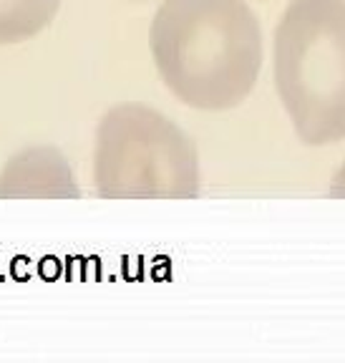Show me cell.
Wrapping results in <instances>:
<instances>
[{"mask_svg": "<svg viewBox=\"0 0 345 363\" xmlns=\"http://www.w3.org/2000/svg\"><path fill=\"white\" fill-rule=\"evenodd\" d=\"M275 89L307 147L345 139V0H290L272 40Z\"/></svg>", "mask_w": 345, "mask_h": 363, "instance_id": "cell-2", "label": "cell"}, {"mask_svg": "<svg viewBox=\"0 0 345 363\" xmlns=\"http://www.w3.org/2000/svg\"><path fill=\"white\" fill-rule=\"evenodd\" d=\"M149 48L166 89L199 111L239 106L260 79L262 28L244 0H164Z\"/></svg>", "mask_w": 345, "mask_h": 363, "instance_id": "cell-1", "label": "cell"}, {"mask_svg": "<svg viewBox=\"0 0 345 363\" xmlns=\"http://www.w3.org/2000/svg\"><path fill=\"white\" fill-rule=\"evenodd\" d=\"M61 0H0V43H18L53 21Z\"/></svg>", "mask_w": 345, "mask_h": 363, "instance_id": "cell-5", "label": "cell"}, {"mask_svg": "<svg viewBox=\"0 0 345 363\" xmlns=\"http://www.w3.org/2000/svg\"><path fill=\"white\" fill-rule=\"evenodd\" d=\"M0 194H21V197H79L74 187L71 169L63 157L53 149H33L13 162V167L3 177Z\"/></svg>", "mask_w": 345, "mask_h": 363, "instance_id": "cell-4", "label": "cell"}, {"mask_svg": "<svg viewBox=\"0 0 345 363\" xmlns=\"http://www.w3.org/2000/svg\"><path fill=\"white\" fill-rule=\"evenodd\" d=\"M330 197L345 199V162H343V167L335 172L333 182H330Z\"/></svg>", "mask_w": 345, "mask_h": 363, "instance_id": "cell-6", "label": "cell"}, {"mask_svg": "<svg viewBox=\"0 0 345 363\" xmlns=\"http://www.w3.org/2000/svg\"><path fill=\"white\" fill-rule=\"evenodd\" d=\"M94 182L106 199H194L199 154L169 116L121 104L98 124Z\"/></svg>", "mask_w": 345, "mask_h": 363, "instance_id": "cell-3", "label": "cell"}, {"mask_svg": "<svg viewBox=\"0 0 345 363\" xmlns=\"http://www.w3.org/2000/svg\"><path fill=\"white\" fill-rule=\"evenodd\" d=\"M139 3H147V0H139Z\"/></svg>", "mask_w": 345, "mask_h": 363, "instance_id": "cell-7", "label": "cell"}]
</instances>
